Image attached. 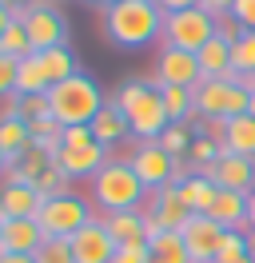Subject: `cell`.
<instances>
[{"label": "cell", "mask_w": 255, "mask_h": 263, "mask_svg": "<svg viewBox=\"0 0 255 263\" xmlns=\"http://www.w3.org/2000/svg\"><path fill=\"white\" fill-rule=\"evenodd\" d=\"M28 144H32V132H28V124L20 120V116H4L0 120V152L8 156V167L12 164H20V156L28 152Z\"/></svg>", "instance_id": "23"}, {"label": "cell", "mask_w": 255, "mask_h": 263, "mask_svg": "<svg viewBox=\"0 0 255 263\" xmlns=\"http://www.w3.org/2000/svg\"><path fill=\"white\" fill-rule=\"evenodd\" d=\"M223 152H235L243 160H255V116H235L227 120V136H223Z\"/></svg>", "instance_id": "24"}, {"label": "cell", "mask_w": 255, "mask_h": 263, "mask_svg": "<svg viewBox=\"0 0 255 263\" xmlns=\"http://www.w3.org/2000/svg\"><path fill=\"white\" fill-rule=\"evenodd\" d=\"M243 263H255V259H251V255H247V259H243Z\"/></svg>", "instance_id": "52"}, {"label": "cell", "mask_w": 255, "mask_h": 263, "mask_svg": "<svg viewBox=\"0 0 255 263\" xmlns=\"http://www.w3.org/2000/svg\"><path fill=\"white\" fill-rule=\"evenodd\" d=\"M247 231H255V192L247 196Z\"/></svg>", "instance_id": "47"}, {"label": "cell", "mask_w": 255, "mask_h": 263, "mask_svg": "<svg viewBox=\"0 0 255 263\" xmlns=\"http://www.w3.org/2000/svg\"><path fill=\"white\" fill-rule=\"evenodd\" d=\"M36 263H76L72 239H52V235H48L44 243L36 247Z\"/></svg>", "instance_id": "35"}, {"label": "cell", "mask_w": 255, "mask_h": 263, "mask_svg": "<svg viewBox=\"0 0 255 263\" xmlns=\"http://www.w3.org/2000/svg\"><path fill=\"white\" fill-rule=\"evenodd\" d=\"M215 36V20L207 16L204 8H184V12H168L163 16V44L168 48H184V52H199Z\"/></svg>", "instance_id": "7"}, {"label": "cell", "mask_w": 255, "mask_h": 263, "mask_svg": "<svg viewBox=\"0 0 255 263\" xmlns=\"http://www.w3.org/2000/svg\"><path fill=\"white\" fill-rule=\"evenodd\" d=\"M179 235H184V247H188L191 263H215V251H220L227 228H220L211 215H191L188 228L179 231Z\"/></svg>", "instance_id": "11"}, {"label": "cell", "mask_w": 255, "mask_h": 263, "mask_svg": "<svg viewBox=\"0 0 255 263\" xmlns=\"http://www.w3.org/2000/svg\"><path fill=\"white\" fill-rule=\"evenodd\" d=\"M112 160V148L104 144H76V148H60L56 152V167H60L68 180H92L100 167Z\"/></svg>", "instance_id": "13"}, {"label": "cell", "mask_w": 255, "mask_h": 263, "mask_svg": "<svg viewBox=\"0 0 255 263\" xmlns=\"http://www.w3.org/2000/svg\"><path fill=\"white\" fill-rule=\"evenodd\" d=\"M100 28L108 36V44L124 52H136V48H148L163 36V12H159L152 0H116L104 8V20Z\"/></svg>", "instance_id": "1"}, {"label": "cell", "mask_w": 255, "mask_h": 263, "mask_svg": "<svg viewBox=\"0 0 255 263\" xmlns=\"http://www.w3.org/2000/svg\"><path fill=\"white\" fill-rule=\"evenodd\" d=\"M247 255H251L247 231H227L223 243H220V251H215V263H243Z\"/></svg>", "instance_id": "33"}, {"label": "cell", "mask_w": 255, "mask_h": 263, "mask_svg": "<svg viewBox=\"0 0 255 263\" xmlns=\"http://www.w3.org/2000/svg\"><path fill=\"white\" fill-rule=\"evenodd\" d=\"M195 60H199L204 80H231L235 76V68H231V44H223L220 36H211L204 48L195 52Z\"/></svg>", "instance_id": "20"}, {"label": "cell", "mask_w": 255, "mask_h": 263, "mask_svg": "<svg viewBox=\"0 0 255 263\" xmlns=\"http://www.w3.org/2000/svg\"><path fill=\"white\" fill-rule=\"evenodd\" d=\"M152 4H156L159 12L168 16V12H184V8H195L199 0H152Z\"/></svg>", "instance_id": "44"}, {"label": "cell", "mask_w": 255, "mask_h": 263, "mask_svg": "<svg viewBox=\"0 0 255 263\" xmlns=\"http://www.w3.org/2000/svg\"><path fill=\"white\" fill-rule=\"evenodd\" d=\"M243 32H247V28H243L235 16H220V20H215V36H220L223 44H235Z\"/></svg>", "instance_id": "39"}, {"label": "cell", "mask_w": 255, "mask_h": 263, "mask_svg": "<svg viewBox=\"0 0 255 263\" xmlns=\"http://www.w3.org/2000/svg\"><path fill=\"white\" fill-rule=\"evenodd\" d=\"M44 199L36 196L32 183H4L0 187V215L4 219H36Z\"/></svg>", "instance_id": "16"}, {"label": "cell", "mask_w": 255, "mask_h": 263, "mask_svg": "<svg viewBox=\"0 0 255 263\" xmlns=\"http://www.w3.org/2000/svg\"><path fill=\"white\" fill-rule=\"evenodd\" d=\"M143 212L159 223V231H184V228H188V219H191L188 203L179 199V187H175V183H168V187L152 192V203H148Z\"/></svg>", "instance_id": "15"}, {"label": "cell", "mask_w": 255, "mask_h": 263, "mask_svg": "<svg viewBox=\"0 0 255 263\" xmlns=\"http://www.w3.org/2000/svg\"><path fill=\"white\" fill-rule=\"evenodd\" d=\"M16 68H20V60L0 52V96H16Z\"/></svg>", "instance_id": "37"}, {"label": "cell", "mask_w": 255, "mask_h": 263, "mask_svg": "<svg viewBox=\"0 0 255 263\" xmlns=\"http://www.w3.org/2000/svg\"><path fill=\"white\" fill-rule=\"evenodd\" d=\"M191 96H195V116H204V120H235V116L247 112L251 92L243 88L239 76H231V80H199L191 88Z\"/></svg>", "instance_id": "5"}, {"label": "cell", "mask_w": 255, "mask_h": 263, "mask_svg": "<svg viewBox=\"0 0 255 263\" xmlns=\"http://www.w3.org/2000/svg\"><path fill=\"white\" fill-rule=\"evenodd\" d=\"M247 116H255V92H251V100H247Z\"/></svg>", "instance_id": "48"}, {"label": "cell", "mask_w": 255, "mask_h": 263, "mask_svg": "<svg viewBox=\"0 0 255 263\" xmlns=\"http://www.w3.org/2000/svg\"><path fill=\"white\" fill-rule=\"evenodd\" d=\"M32 187H36V196H40V199H52V196H64V192H72V187H68V176H64L56 164L48 167V172H40V180L32 183Z\"/></svg>", "instance_id": "36"}, {"label": "cell", "mask_w": 255, "mask_h": 263, "mask_svg": "<svg viewBox=\"0 0 255 263\" xmlns=\"http://www.w3.org/2000/svg\"><path fill=\"white\" fill-rule=\"evenodd\" d=\"M12 116H20L24 124H36V120H52V108H48V92H44V96H12Z\"/></svg>", "instance_id": "32"}, {"label": "cell", "mask_w": 255, "mask_h": 263, "mask_svg": "<svg viewBox=\"0 0 255 263\" xmlns=\"http://www.w3.org/2000/svg\"><path fill=\"white\" fill-rule=\"evenodd\" d=\"M231 68H235V76H255V32H243L231 44Z\"/></svg>", "instance_id": "30"}, {"label": "cell", "mask_w": 255, "mask_h": 263, "mask_svg": "<svg viewBox=\"0 0 255 263\" xmlns=\"http://www.w3.org/2000/svg\"><path fill=\"white\" fill-rule=\"evenodd\" d=\"M211 219L227 231H247V196L243 192H223L215 196V208H211Z\"/></svg>", "instance_id": "21"}, {"label": "cell", "mask_w": 255, "mask_h": 263, "mask_svg": "<svg viewBox=\"0 0 255 263\" xmlns=\"http://www.w3.org/2000/svg\"><path fill=\"white\" fill-rule=\"evenodd\" d=\"M231 16L247 28V32H255V0H235V8H231Z\"/></svg>", "instance_id": "41"}, {"label": "cell", "mask_w": 255, "mask_h": 263, "mask_svg": "<svg viewBox=\"0 0 255 263\" xmlns=\"http://www.w3.org/2000/svg\"><path fill=\"white\" fill-rule=\"evenodd\" d=\"M148 263H191L179 231H159L148 239Z\"/></svg>", "instance_id": "26"}, {"label": "cell", "mask_w": 255, "mask_h": 263, "mask_svg": "<svg viewBox=\"0 0 255 263\" xmlns=\"http://www.w3.org/2000/svg\"><path fill=\"white\" fill-rule=\"evenodd\" d=\"M96 215L88 208V199H80L76 192H64V196H52L40 203V212H36V223L44 228V235L52 239H72L80 228H88Z\"/></svg>", "instance_id": "6"}, {"label": "cell", "mask_w": 255, "mask_h": 263, "mask_svg": "<svg viewBox=\"0 0 255 263\" xmlns=\"http://www.w3.org/2000/svg\"><path fill=\"white\" fill-rule=\"evenodd\" d=\"M48 235L36 219H4V235H0V247L4 251H20V255H36V247L44 243Z\"/></svg>", "instance_id": "18"}, {"label": "cell", "mask_w": 255, "mask_h": 263, "mask_svg": "<svg viewBox=\"0 0 255 263\" xmlns=\"http://www.w3.org/2000/svg\"><path fill=\"white\" fill-rule=\"evenodd\" d=\"M48 88H52V84H48L44 68H40V60H36V52L24 56L20 68H16V96H44Z\"/></svg>", "instance_id": "27"}, {"label": "cell", "mask_w": 255, "mask_h": 263, "mask_svg": "<svg viewBox=\"0 0 255 263\" xmlns=\"http://www.w3.org/2000/svg\"><path fill=\"white\" fill-rule=\"evenodd\" d=\"M12 24H16V12H12V8H8V4H0V36L8 32Z\"/></svg>", "instance_id": "45"}, {"label": "cell", "mask_w": 255, "mask_h": 263, "mask_svg": "<svg viewBox=\"0 0 255 263\" xmlns=\"http://www.w3.org/2000/svg\"><path fill=\"white\" fill-rule=\"evenodd\" d=\"M159 96H163V108H168V120H172V124H188V116H195L191 88H168V84H159Z\"/></svg>", "instance_id": "28"}, {"label": "cell", "mask_w": 255, "mask_h": 263, "mask_svg": "<svg viewBox=\"0 0 255 263\" xmlns=\"http://www.w3.org/2000/svg\"><path fill=\"white\" fill-rule=\"evenodd\" d=\"M128 164H132V172L143 180L148 192H159V187L175 183V172H179V160L159 148V140H143L140 148L132 152V160H128Z\"/></svg>", "instance_id": "9"}, {"label": "cell", "mask_w": 255, "mask_h": 263, "mask_svg": "<svg viewBox=\"0 0 255 263\" xmlns=\"http://www.w3.org/2000/svg\"><path fill=\"white\" fill-rule=\"evenodd\" d=\"M204 176L215 183V187H223V192H243V196L255 192V160H243L235 152H223Z\"/></svg>", "instance_id": "12"}, {"label": "cell", "mask_w": 255, "mask_h": 263, "mask_svg": "<svg viewBox=\"0 0 255 263\" xmlns=\"http://www.w3.org/2000/svg\"><path fill=\"white\" fill-rule=\"evenodd\" d=\"M199 80H204V72H199L195 52L159 44V56H156V84H168V88H195Z\"/></svg>", "instance_id": "10"}, {"label": "cell", "mask_w": 255, "mask_h": 263, "mask_svg": "<svg viewBox=\"0 0 255 263\" xmlns=\"http://www.w3.org/2000/svg\"><path fill=\"white\" fill-rule=\"evenodd\" d=\"M108 235L116 239V247H128V243H148V215L140 212H108L100 215Z\"/></svg>", "instance_id": "17"}, {"label": "cell", "mask_w": 255, "mask_h": 263, "mask_svg": "<svg viewBox=\"0 0 255 263\" xmlns=\"http://www.w3.org/2000/svg\"><path fill=\"white\" fill-rule=\"evenodd\" d=\"M0 263H36V255H20V251H0Z\"/></svg>", "instance_id": "46"}, {"label": "cell", "mask_w": 255, "mask_h": 263, "mask_svg": "<svg viewBox=\"0 0 255 263\" xmlns=\"http://www.w3.org/2000/svg\"><path fill=\"white\" fill-rule=\"evenodd\" d=\"M72 255H76V263H112L116 259V239L108 235L104 219H92L88 228H80L72 235Z\"/></svg>", "instance_id": "14"}, {"label": "cell", "mask_w": 255, "mask_h": 263, "mask_svg": "<svg viewBox=\"0 0 255 263\" xmlns=\"http://www.w3.org/2000/svg\"><path fill=\"white\" fill-rule=\"evenodd\" d=\"M148 196H152V192L143 187V180L132 172L128 160H116V156H112L108 164L92 176V203L104 215L108 212H140V203Z\"/></svg>", "instance_id": "3"}, {"label": "cell", "mask_w": 255, "mask_h": 263, "mask_svg": "<svg viewBox=\"0 0 255 263\" xmlns=\"http://www.w3.org/2000/svg\"><path fill=\"white\" fill-rule=\"evenodd\" d=\"M92 4H100V8H108V4H116V0H92Z\"/></svg>", "instance_id": "50"}, {"label": "cell", "mask_w": 255, "mask_h": 263, "mask_svg": "<svg viewBox=\"0 0 255 263\" xmlns=\"http://www.w3.org/2000/svg\"><path fill=\"white\" fill-rule=\"evenodd\" d=\"M191 140H195V132H191L188 124H168L163 136H159V148L168 152V156H175V160H188Z\"/></svg>", "instance_id": "29"}, {"label": "cell", "mask_w": 255, "mask_h": 263, "mask_svg": "<svg viewBox=\"0 0 255 263\" xmlns=\"http://www.w3.org/2000/svg\"><path fill=\"white\" fill-rule=\"evenodd\" d=\"M0 235H4V215H0ZM0 251H4V247H0Z\"/></svg>", "instance_id": "51"}, {"label": "cell", "mask_w": 255, "mask_h": 263, "mask_svg": "<svg viewBox=\"0 0 255 263\" xmlns=\"http://www.w3.org/2000/svg\"><path fill=\"white\" fill-rule=\"evenodd\" d=\"M112 104L128 116V128H132V136H136L140 144H143V140H159L163 128L172 124L156 80H136V76H132V80H120Z\"/></svg>", "instance_id": "2"}, {"label": "cell", "mask_w": 255, "mask_h": 263, "mask_svg": "<svg viewBox=\"0 0 255 263\" xmlns=\"http://www.w3.org/2000/svg\"><path fill=\"white\" fill-rule=\"evenodd\" d=\"M199 8H204L211 20H220V16H231V8H235V0H199Z\"/></svg>", "instance_id": "43"}, {"label": "cell", "mask_w": 255, "mask_h": 263, "mask_svg": "<svg viewBox=\"0 0 255 263\" xmlns=\"http://www.w3.org/2000/svg\"><path fill=\"white\" fill-rule=\"evenodd\" d=\"M0 52H4V56H16V60L32 56V40H28V32H24V24H20V20L0 36Z\"/></svg>", "instance_id": "34"}, {"label": "cell", "mask_w": 255, "mask_h": 263, "mask_svg": "<svg viewBox=\"0 0 255 263\" xmlns=\"http://www.w3.org/2000/svg\"><path fill=\"white\" fill-rule=\"evenodd\" d=\"M220 156H223V148H220V144L195 132V140H191V152H188V164H191V172H207V167L215 164Z\"/></svg>", "instance_id": "31"}, {"label": "cell", "mask_w": 255, "mask_h": 263, "mask_svg": "<svg viewBox=\"0 0 255 263\" xmlns=\"http://www.w3.org/2000/svg\"><path fill=\"white\" fill-rule=\"evenodd\" d=\"M175 187H179V199L188 203V212H191V215H211V208H215V196H220V187L207 180L204 172H191L188 180H179Z\"/></svg>", "instance_id": "19"}, {"label": "cell", "mask_w": 255, "mask_h": 263, "mask_svg": "<svg viewBox=\"0 0 255 263\" xmlns=\"http://www.w3.org/2000/svg\"><path fill=\"white\" fill-rule=\"evenodd\" d=\"M92 124H76V128H64L60 132V148H76V144H92Z\"/></svg>", "instance_id": "38"}, {"label": "cell", "mask_w": 255, "mask_h": 263, "mask_svg": "<svg viewBox=\"0 0 255 263\" xmlns=\"http://www.w3.org/2000/svg\"><path fill=\"white\" fill-rule=\"evenodd\" d=\"M16 20L24 24V32L32 40V52H48V48L68 44V20L52 4H28L24 12H16Z\"/></svg>", "instance_id": "8"}, {"label": "cell", "mask_w": 255, "mask_h": 263, "mask_svg": "<svg viewBox=\"0 0 255 263\" xmlns=\"http://www.w3.org/2000/svg\"><path fill=\"white\" fill-rule=\"evenodd\" d=\"M104 104H108V100H104L100 84H96L88 72H76V76H68L64 84L48 88V108H52V120H56L60 128L92 124Z\"/></svg>", "instance_id": "4"}, {"label": "cell", "mask_w": 255, "mask_h": 263, "mask_svg": "<svg viewBox=\"0 0 255 263\" xmlns=\"http://www.w3.org/2000/svg\"><path fill=\"white\" fill-rule=\"evenodd\" d=\"M112 263H148V243H128L116 247V259Z\"/></svg>", "instance_id": "40"}, {"label": "cell", "mask_w": 255, "mask_h": 263, "mask_svg": "<svg viewBox=\"0 0 255 263\" xmlns=\"http://www.w3.org/2000/svg\"><path fill=\"white\" fill-rule=\"evenodd\" d=\"M0 172H8V156L4 152H0Z\"/></svg>", "instance_id": "49"}, {"label": "cell", "mask_w": 255, "mask_h": 263, "mask_svg": "<svg viewBox=\"0 0 255 263\" xmlns=\"http://www.w3.org/2000/svg\"><path fill=\"white\" fill-rule=\"evenodd\" d=\"M36 60H40V68H44V76H48V84H52V88L80 72V64H76V56H72V48H68V44L48 48V52H36Z\"/></svg>", "instance_id": "25"}, {"label": "cell", "mask_w": 255, "mask_h": 263, "mask_svg": "<svg viewBox=\"0 0 255 263\" xmlns=\"http://www.w3.org/2000/svg\"><path fill=\"white\" fill-rule=\"evenodd\" d=\"M199 136H207V140H215V144H220L223 148V136H227V120H199Z\"/></svg>", "instance_id": "42"}, {"label": "cell", "mask_w": 255, "mask_h": 263, "mask_svg": "<svg viewBox=\"0 0 255 263\" xmlns=\"http://www.w3.org/2000/svg\"><path fill=\"white\" fill-rule=\"evenodd\" d=\"M92 136H96V144H104V148H116L124 136H132V128H128V116L120 112L112 100L100 108V116L92 120Z\"/></svg>", "instance_id": "22"}]
</instances>
